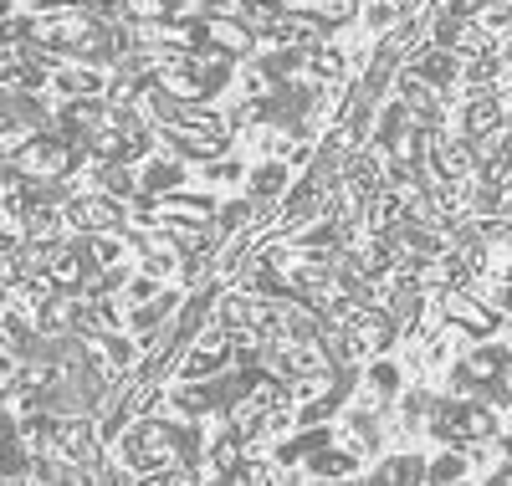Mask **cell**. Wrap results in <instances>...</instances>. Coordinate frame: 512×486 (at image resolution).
<instances>
[{"instance_id":"cell-4","label":"cell","mask_w":512,"mask_h":486,"mask_svg":"<svg viewBox=\"0 0 512 486\" xmlns=\"http://www.w3.org/2000/svg\"><path fill=\"white\" fill-rule=\"evenodd\" d=\"M420 6H441V0H420Z\"/></svg>"},{"instance_id":"cell-2","label":"cell","mask_w":512,"mask_h":486,"mask_svg":"<svg viewBox=\"0 0 512 486\" xmlns=\"http://www.w3.org/2000/svg\"><path fill=\"white\" fill-rule=\"evenodd\" d=\"M472 456L466 446H441L425 456V486H472Z\"/></svg>"},{"instance_id":"cell-3","label":"cell","mask_w":512,"mask_h":486,"mask_svg":"<svg viewBox=\"0 0 512 486\" xmlns=\"http://www.w3.org/2000/svg\"><path fill=\"white\" fill-rule=\"evenodd\" d=\"M282 185H287V169H282V164H262V169L251 174V190H256V195H277Z\"/></svg>"},{"instance_id":"cell-1","label":"cell","mask_w":512,"mask_h":486,"mask_svg":"<svg viewBox=\"0 0 512 486\" xmlns=\"http://www.w3.org/2000/svg\"><path fill=\"white\" fill-rule=\"evenodd\" d=\"M62 215H67V226H77L82 236H98V231H118V220H123V210H118V200L113 195H77V200H67L62 205Z\"/></svg>"}]
</instances>
